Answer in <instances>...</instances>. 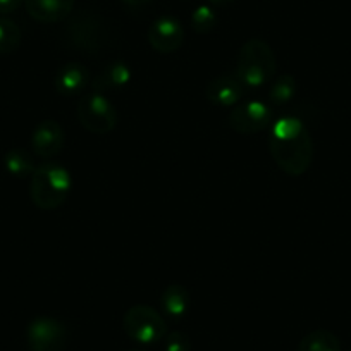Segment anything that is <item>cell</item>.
Listing matches in <instances>:
<instances>
[{"instance_id":"14","label":"cell","mask_w":351,"mask_h":351,"mask_svg":"<svg viewBox=\"0 0 351 351\" xmlns=\"http://www.w3.org/2000/svg\"><path fill=\"white\" fill-rule=\"evenodd\" d=\"M90 83V71L80 62H69L56 76V90L60 95H80Z\"/></svg>"},{"instance_id":"21","label":"cell","mask_w":351,"mask_h":351,"mask_svg":"<svg viewBox=\"0 0 351 351\" xmlns=\"http://www.w3.org/2000/svg\"><path fill=\"white\" fill-rule=\"evenodd\" d=\"M165 351H191V341L184 332L174 330L164 337Z\"/></svg>"},{"instance_id":"16","label":"cell","mask_w":351,"mask_h":351,"mask_svg":"<svg viewBox=\"0 0 351 351\" xmlns=\"http://www.w3.org/2000/svg\"><path fill=\"white\" fill-rule=\"evenodd\" d=\"M298 351H341V341L330 330H313L298 344Z\"/></svg>"},{"instance_id":"3","label":"cell","mask_w":351,"mask_h":351,"mask_svg":"<svg viewBox=\"0 0 351 351\" xmlns=\"http://www.w3.org/2000/svg\"><path fill=\"white\" fill-rule=\"evenodd\" d=\"M276 73V56L272 47L260 38L243 43L236 64V76L245 86L256 88L269 83Z\"/></svg>"},{"instance_id":"10","label":"cell","mask_w":351,"mask_h":351,"mask_svg":"<svg viewBox=\"0 0 351 351\" xmlns=\"http://www.w3.org/2000/svg\"><path fill=\"white\" fill-rule=\"evenodd\" d=\"M245 84L238 80L236 74H222V76L214 77L205 88V99L215 107H228L238 106L241 100Z\"/></svg>"},{"instance_id":"22","label":"cell","mask_w":351,"mask_h":351,"mask_svg":"<svg viewBox=\"0 0 351 351\" xmlns=\"http://www.w3.org/2000/svg\"><path fill=\"white\" fill-rule=\"evenodd\" d=\"M25 0H0V14H11V12L18 11L19 5L23 4Z\"/></svg>"},{"instance_id":"25","label":"cell","mask_w":351,"mask_h":351,"mask_svg":"<svg viewBox=\"0 0 351 351\" xmlns=\"http://www.w3.org/2000/svg\"><path fill=\"white\" fill-rule=\"evenodd\" d=\"M128 351H145V350H141V348H133V350H128Z\"/></svg>"},{"instance_id":"1","label":"cell","mask_w":351,"mask_h":351,"mask_svg":"<svg viewBox=\"0 0 351 351\" xmlns=\"http://www.w3.org/2000/svg\"><path fill=\"white\" fill-rule=\"evenodd\" d=\"M269 150L281 171L302 176L313 160V140L305 124L296 117H281L271 124Z\"/></svg>"},{"instance_id":"12","label":"cell","mask_w":351,"mask_h":351,"mask_svg":"<svg viewBox=\"0 0 351 351\" xmlns=\"http://www.w3.org/2000/svg\"><path fill=\"white\" fill-rule=\"evenodd\" d=\"M25 8L35 21L59 23L69 18L74 0H25Z\"/></svg>"},{"instance_id":"4","label":"cell","mask_w":351,"mask_h":351,"mask_svg":"<svg viewBox=\"0 0 351 351\" xmlns=\"http://www.w3.org/2000/svg\"><path fill=\"white\" fill-rule=\"evenodd\" d=\"M67 38L84 53H100L114 42V32L109 23L92 11H81L67 23Z\"/></svg>"},{"instance_id":"5","label":"cell","mask_w":351,"mask_h":351,"mask_svg":"<svg viewBox=\"0 0 351 351\" xmlns=\"http://www.w3.org/2000/svg\"><path fill=\"white\" fill-rule=\"evenodd\" d=\"M123 327L128 337L140 344H154L167 336L164 317L148 305H134L124 313Z\"/></svg>"},{"instance_id":"23","label":"cell","mask_w":351,"mask_h":351,"mask_svg":"<svg viewBox=\"0 0 351 351\" xmlns=\"http://www.w3.org/2000/svg\"><path fill=\"white\" fill-rule=\"evenodd\" d=\"M124 4L130 5V8H143V5L152 4L154 0H123Z\"/></svg>"},{"instance_id":"6","label":"cell","mask_w":351,"mask_h":351,"mask_svg":"<svg viewBox=\"0 0 351 351\" xmlns=\"http://www.w3.org/2000/svg\"><path fill=\"white\" fill-rule=\"evenodd\" d=\"M77 119L90 133L107 134L117 126V110L109 97L92 92L81 97L77 104Z\"/></svg>"},{"instance_id":"8","label":"cell","mask_w":351,"mask_h":351,"mask_svg":"<svg viewBox=\"0 0 351 351\" xmlns=\"http://www.w3.org/2000/svg\"><path fill=\"white\" fill-rule=\"evenodd\" d=\"M272 112L267 104L258 100H248V102L238 104L232 107L229 114V126L241 134H255L263 131L272 124Z\"/></svg>"},{"instance_id":"20","label":"cell","mask_w":351,"mask_h":351,"mask_svg":"<svg viewBox=\"0 0 351 351\" xmlns=\"http://www.w3.org/2000/svg\"><path fill=\"white\" fill-rule=\"evenodd\" d=\"M217 25V14L210 5H198L191 14V29L198 35L210 33Z\"/></svg>"},{"instance_id":"17","label":"cell","mask_w":351,"mask_h":351,"mask_svg":"<svg viewBox=\"0 0 351 351\" xmlns=\"http://www.w3.org/2000/svg\"><path fill=\"white\" fill-rule=\"evenodd\" d=\"M5 171L14 178H26L35 172L36 165L32 155L23 148H11L4 157Z\"/></svg>"},{"instance_id":"7","label":"cell","mask_w":351,"mask_h":351,"mask_svg":"<svg viewBox=\"0 0 351 351\" xmlns=\"http://www.w3.org/2000/svg\"><path fill=\"white\" fill-rule=\"evenodd\" d=\"M26 341L32 351H62L67 343V329L53 317H38L29 322Z\"/></svg>"},{"instance_id":"13","label":"cell","mask_w":351,"mask_h":351,"mask_svg":"<svg viewBox=\"0 0 351 351\" xmlns=\"http://www.w3.org/2000/svg\"><path fill=\"white\" fill-rule=\"evenodd\" d=\"M133 77V71L123 60H114V62L107 64L92 81L93 92L99 93H109L114 92V90H119V88H124Z\"/></svg>"},{"instance_id":"11","label":"cell","mask_w":351,"mask_h":351,"mask_svg":"<svg viewBox=\"0 0 351 351\" xmlns=\"http://www.w3.org/2000/svg\"><path fill=\"white\" fill-rule=\"evenodd\" d=\"M64 130L57 121L45 119L35 128L32 136V148L38 157L53 158L64 148Z\"/></svg>"},{"instance_id":"18","label":"cell","mask_w":351,"mask_h":351,"mask_svg":"<svg viewBox=\"0 0 351 351\" xmlns=\"http://www.w3.org/2000/svg\"><path fill=\"white\" fill-rule=\"evenodd\" d=\"M21 45V29L12 19L0 18V53H14Z\"/></svg>"},{"instance_id":"15","label":"cell","mask_w":351,"mask_h":351,"mask_svg":"<svg viewBox=\"0 0 351 351\" xmlns=\"http://www.w3.org/2000/svg\"><path fill=\"white\" fill-rule=\"evenodd\" d=\"M160 306L165 315L181 319L190 310V291L181 285H169L160 295Z\"/></svg>"},{"instance_id":"2","label":"cell","mask_w":351,"mask_h":351,"mask_svg":"<svg viewBox=\"0 0 351 351\" xmlns=\"http://www.w3.org/2000/svg\"><path fill=\"white\" fill-rule=\"evenodd\" d=\"M71 191V174L62 164L47 160L36 165L29 183V197L33 204L42 210H56Z\"/></svg>"},{"instance_id":"24","label":"cell","mask_w":351,"mask_h":351,"mask_svg":"<svg viewBox=\"0 0 351 351\" xmlns=\"http://www.w3.org/2000/svg\"><path fill=\"white\" fill-rule=\"evenodd\" d=\"M212 5H217V8H222V5H229L232 4L234 0H208Z\"/></svg>"},{"instance_id":"9","label":"cell","mask_w":351,"mask_h":351,"mask_svg":"<svg viewBox=\"0 0 351 351\" xmlns=\"http://www.w3.org/2000/svg\"><path fill=\"white\" fill-rule=\"evenodd\" d=\"M184 42V29L180 19L162 16L152 23L148 29V43L158 53H172Z\"/></svg>"},{"instance_id":"19","label":"cell","mask_w":351,"mask_h":351,"mask_svg":"<svg viewBox=\"0 0 351 351\" xmlns=\"http://www.w3.org/2000/svg\"><path fill=\"white\" fill-rule=\"evenodd\" d=\"M296 93V81L295 77L285 74V76H279L278 80L272 81L271 92H269V100H271L272 106L281 107L285 104H288L289 100L295 97Z\"/></svg>"}]
</instances>
